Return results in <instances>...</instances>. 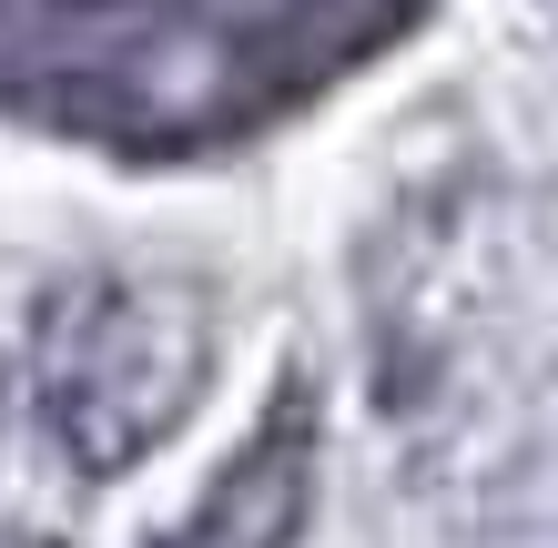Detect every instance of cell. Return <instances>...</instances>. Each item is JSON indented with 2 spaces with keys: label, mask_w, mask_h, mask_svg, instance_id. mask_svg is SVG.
I'll list each match as a JSON object with an SVG mask.
<instances>
[{
  "label": "cell",
  "mask_w": 558,
  "mask_h": 548,
  "mask_svg": "<svg viewBox=\"0 0 558 548\" xmlns=\"http://www.w3.org/2000/svg\"><path fill=\"white\" fill-rule=\"evenodd\" d=\"M548 21H558V0H548Z\"/></svg>",
  "instance_id": "4"
},
{
  "label": "cell",
  "mask_w": 558,
  "mask_h": 548,
  "mask_svg": "<svg viewBox=\"0 0 558 548\" xmlns=\"http://www.w3.org/2000/svg\"><path fill=\"white\" fill-rule=\"evenodd\" d=\"M0 548H61V538H41V528H0Z\"/></svg>",
  "instance_id": "3"
},
{
  "label": "cell",
  "mask_w": 558,
  "mask_h": 548,
  "mask_svg": "<svg viewBox=\"0 0 558 548\" xmlns=\"http://www.w3.org/2000/svg\"><path fill=\"white\" fill-rule=\"evenodd\" d=\"M214 386V295L193 275H72L31 315V406L82 477H122L183 437Z\"/></svg>",
  "instance_id": "1"
},
{
  "label": "cell",
  "mask_w": 558,
  "mask_h": 548,
  "mask_svg": "<svg viewBox=\"0 0 558 548\" xmlns=\"http://www.w3.org/2000/svg\"><path fill=\"white\" fill-rule=\"evenodd\" d=\"M315 467H325L315 386L284 376L265 397V416L244 427V447L204 477V498H193L153 548H294L305 519H315Z\"/></svg>",
  "instance_id": "2"
}]
</instances>
